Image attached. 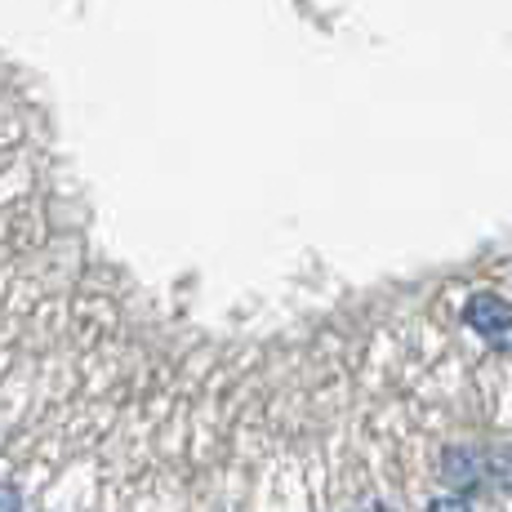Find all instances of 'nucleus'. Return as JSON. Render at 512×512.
<instances>
[{"instance_id": "f03ea898", "label": "nucleus", "mask_w": 512, "mask_h": 512, "mask_svg": "<svg viewBox=\"0 0 512 512\" xmlns=\"http://www.w3.org/2000/svg\"><path fill=\"white\" fill-rule=\"evenodd\" d=\"M441 481H446L455 495H472V490L486 481V459H477V450L468 446H450L446 455H441Z\"/></svg>"}, {"instance_id": "7ed1b4c3", "label": "nucleus", "mask_w": 512, "mask_h": 512, "mask_svg": "<svg viewBox=\"0 0 512 512\" xmlns=\"http://www.w3.org/2000/svg\"><path fill=\"white\" fill-rule=\"evenodd\" d=\"M486 477L495 481L504 495H512V446H504L495 459H486Z\"/></svg>"}, {"instance_id": "20e7f679", "label": "nucleus", "mask_w": 512, "mask_h": 512, "mask_svg": "<svg viewBox=\"0 0 512 512\" xmlns=\"http://www.w3.org/2000/svg\"><path fill=\"white\" fill-rule=\"evenodd\" d=\"M0 512H23V490L14 481H0Z\"/></svg>"}, {"instance_id": "39448f33", "label": "nucleus", "mask_w": 512, "mask_h": 512, "mask_svg": "<svg viewBox=\"0 0 512 512\" xmlns=\"http://www.w3.org/2000/svg\"><path fill=\"white\" fill-rule=\"evenodd\" d=\"M428 512H472V504H468L464 495H437L428 504Z\"/></svg>"}, {"instance_id": "f257e3e1", "label": "nucleus", "mask_w": 512, "mask_h": 512, "mask_svg": "<svg viewBox=\"0 0 512 512\" xmlns=\"http://www.w3.org/2000/svg\"><path fill=\"white\" fill-rule=\"evenodd\" d=\"M464 321L481 339L490 343H512V308L499 294H472L468 308H464Z\"/></svg>"}, {"instance_id": "423d86ee", "label": "nucleus", "mask_w": 512, "mask_h": 512, "mask_svg": "<svg viewBox=\"0 0 512 512\" xmlns=\"http://www.w3.org/2000/svg\"><path fill=\"white\" fill-rule=\"evenodd\" d=\"M370 512H388V508H370Z\"/></svg>"}]
</instances>
